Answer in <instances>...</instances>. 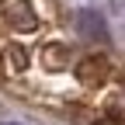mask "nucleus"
<instances>
[{
    "label": "nucleus",
    "instance_id": "f257e3e1",
    "mask_svg": "<svg viewBox=\"0 0 125 125\" xmlns=\"http://www.w3.org/2000/svg\"><path fill=\"white\" fill-rule=\"evenodd\" d=\"M0 80L31 101L97 108L122 90V70L76 49L52 0H0Z\"/></svg>",
    "mask_w": 125,
    "mask_h": 125
}]
</instances>
